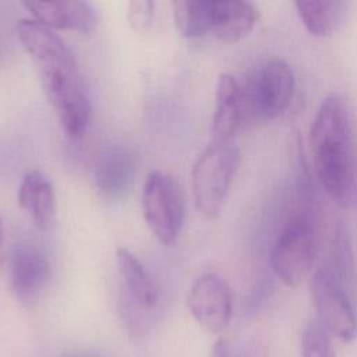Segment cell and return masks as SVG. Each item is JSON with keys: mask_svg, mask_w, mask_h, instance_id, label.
<instances>
[{"mask_svg": "<svg viewBox=\"0 0 357 357\" xmlns=\"http://www.w3.org/2000/svg\"><path fill=\"white\" fill-rule=\"evenodd\" d=\"M293 4L304 28L315 38H326L337 31L350 6L344 0H296Z\"/></svg>", "mask_w": 357, "mask_h": 357, "instance_id": "9a60e30c", "label": "cell"}, {"mask_svg": "<svg viewBox=\"0 0 357 357\" xmlns=\"http://www.w3.org/2000/svg\"><path fill=\"white\" fill-rule=\"evenodd\" d=\"M322 266L349 291L354 280V261L347 227L339 222L333 234L329 261Z\"/></svg>", "mask_w": 357, "mask_h": 357, "instance_id": "ac0fdd59", "label": "cell"}, {"mask_svg": "<svg viewBox=\"0 0 357 357\" xmlns=\"http://www.w3.org/2000/svg\"><path fill=\"white\" fill-rule=\"evenodd\" d=\"M187 304L198 325L211 333L223 332L231 321V289L226 279L215 272H205L192 282Z\"/></svg>", "mask_w": 357, "mask_h": 357, "instance_id": "ba28073f", "label": "cell"}, {"mask_svg": "<svg viewBox=\"0 0 357 357\" xmlns=\"http://www.w3.org/2000/svg\"><path fill=\"white\" fill-rule=\"evenodd\" d=\"M3 227H1V222H0V266L3 265Z\"/></svg>", "mask_w": 357, "mask_h": 357, "instance_id": "603a6c76", "label": "cell"}, {"mask_svg": "<svg viewBox=\"0 0 357 357\" xmlns=\"http://www.w3.org/2000/svg\"><path fill=\"white\" fill-rule=\"evenodd\" d=\"M211 357H236V353H233L227 340L218 339L212 346Z\"/></svg>", "mask_w": 357, "mask_h": 357, "instance_id": "44dd1931", "label": "cell"}, {"mask_svg": "<svg viewBox=\"0 0 357 357\" xmlns=\"http://www.w3.org/2000/svg\"><path fill=\"white\" fill-rule=\"evenodd\" d=\"M152 1H131L128 4V21L138 32L145 31L152 21Z\"/></svg>", "mask_w": 357, "mask_h": 357, "instance_id": "ffe728a7", "label": "cell"}, {"mask_svg": "<svg viewBox=\"0 0 357 357\" xmlns=\"http://www.w3.org/2000/svg\"><path fill=\"white\" fill-rule=\"evenodd\" d=\"M17 35L63 131L71 139L82 138L91 123V103L73 53L60 36L35 20H20Z\"/></svg>", "mask_w": 357, "mask_h": 357, "instance_id": "6da1fadb", "label": "cell"}, {"mask_svg": "<svg viewBox=\"0 0 357 357\" xmlns=\"http://www.w3.org/2000/svg\"><path fill=\"white\" fill-rule=\"evenodd\" d=\"M317 251L318 241L312 218L308 213L294 215L272 244L271 269L283 284L297 287L312 275Z\"/></svg>", "mask_w": 357, "mask_h": 357, "instance_id": "5b68a950", "label": "cell"}, {"mask_svg": "<svg viewBox=\"0 0 357 357\" xmlns=\"http://www.w3.org/2000/svg\"><path fill=\"white\" fill-rule=\"evenodd\" d=\"M244 121V106L240 79L222 73L216 82L215 112L212 117V141H233Z\"/></svg>", "mask_w": 357, "mask_h": 357, "instance_id": "8fae6325", "label": "cell"}, {"mask_svg": "<svg viewBox=\"0 0 357 357\" xmlns=\"http://www.w3.org/2000/svg\"><path fill=\"white\" fill-rule=\"evenodd\" d=\"M317 319L328 332L350 343L357 339V311L350 291L342 286L322 265L314 271L310 282Z\"/></svg>", "mask_w": 357, "mask_h": 357, "instance_id": "52a82bcc", "label": "cell"}, {"mask_svg": "<svg viewBox=\"0 0 357 357\" xmlns=\"http://www.w3.org/2000/svg\"><path fill=\"white\" fill-rule=\"evenodd\" d=\"M236 357H258V354L255 353V350H252L250 347H245L240 353H236Z\"/></svg>", "mask_w": 357, "mask_h": 357, "instance_id": "7402d4cb", "label": "cell"}, {"mask_svg": "<svg viewBox=\"0 0 357 357\" xmlns=\"http://www.w3.org/2000/svg\"><path fill=\"white\" fill-rule=\"evenodd\" d=\"M209 0H176L172 3L173 17L180 33L185 38H201L211 32Z\"/></svg>", "mask_w": 357, "mask_h": 357, "instance_id": "e0dca14e", "label": "cell"}, {"mask_svg": "<svg viewBox=\"0 0 357 357\" xmlns=\"http://www.w3.org/2000/svg\"><path fill=\"white\" fill-rule=\"evenodd\" d=\"M332 337L317 318H311L301 332V357H336Z\"/></svg>", "mask_w": 357, "mask_h": 357, "instance_id": "d6986e66", "label": "cell"}, {"mask_svg": "<svg viewBox=\"0 0 357 357\" xmlns=\"http://www.w3.org/2000/svg\"><path fill=\"white\" fill-rule=\"evenodd\" d=\"M116 259L128 293L127 296L142 308H152L158 303L159 291L151 275L145 271L142 264L124 248L117 250Z\"/></svg>", "mask_w": 357, "mask_h": 357, "instance_id": "2e32d148", "label": "cell"}, {"mask_svg": "<svg viewBox=\"0 0 357 357\" xmlns=\"http://www.w3.org/2000/svg\"><path fill=\"white\" fill-rule=\"evenodd\" d=\"M77 357H86V356H77Z\"/></svg>", "mask_w": 357, "mask_h": 357, "instance_id": "cb8c5ba5", "label": "cell"}, {"mask_svg": "<svg viewBox=\"0 0 357 357\" xmlns=\"http://www.w3.org/2000/svg\"><path fill=\"white\" fill-rule=\"evenodd\" d=\"M258 21V8L250 1H212L211 35L227 43H234L254 29Z\"/></svg>", "mask_w": 357, "mask_h": 357, "instance_id": "4fadbf2b", "label": "cell"}, {"mask_svg": "<svg viewBox=\"0 0 357 357\" xmlns=\"http://www.w3.org/2000/svg\"><path fill=\"white\" fill-rule=\"evenodd\" d=\"M135 155L123 145H110L105 148L95 163L93 178L98 190L107 199L124 197L135 176Z\"/></svg>", "mask_w": 357, "mask_h": 357, "instance_id": "30bf717a", "label": "cell"}, {"mask_svg": "<svg viewBox=\"0 0 357 357\" xmlns=\"http://www.w3.org/2000/svg\"><path fill=\"white\" fill-rule=\"evenodd\" d=\"M240 85L244 119L269 121L280 117L290 106L296 77L286 61L272 59L252 70Z\"/></svg>", "mask_w": 357, "mask_h": 357, "instance_id": "277c9868", "label": "cell"}, {"mask_svg": "<svg viewBox=\"0 0 357 357\" xmlns=\"http://www.w3.org/2000/svg\"><path fill=\"white\" fill-rule=\"evenodd\" d=\"M11 289L17 300L25 305L33 304L50 278V264L46 251L35 241H20L10 258Z\"/></svg>", "mask_w": 357, "mask_h": 357, "instance_id": "9c48e42d", "label": "cell"}, {"mask_svg": "<svg viewBox=\"0 0 357 357\" xmlns=\"http://www.w3.org/2000/svg\"><path fill=\"white\" fill-rule=\"evenodd\" d=\"M144 219L155 237L170 245L181 231L185 218V202L180 184L170 174L155 170L142 187Z\"/></svg>", "mask_w": 357, "mask_h": 357, "instance_id": "8992f818", "label": "cell"}, {"mask_svg": "<svg viewBox=\"0 0 357 357\" xmlns=\"http://www.w3.org/2000/svg\"><path fill=\"white\" fill-rule=\"evenodd\" d=\"M240 163L241 151L234 141H212L198 155L191 170V187L195 206L204 218L220 215Z\"/></svg>", "mask_w": 357, "mask_h": 357, "instance_id": "3957f363", "label": "cell"}, {"mask_svg": "<svg viewBox=\"0 0 357 357\" xmlns=\"http://www.w3.org/2000/svg\"><path fill=\"white\" fill-rule=\"evenodd\" d=\"M308 145L318 181L340 206L357 204V145L353 114L343 93L332 92L315 112Z\"/></svg>", "mask_w": 357, "mask_h": 357, "instance_id": "7a4b0ae2", "label": "cell"}, {"mask_svg": "<svg viewBox=\"0 0 357 357\" xmlns=\"http://www.w3.org/2000/svg\"><path fill=\"white\" fill-rule=\"evenodd\" d=\"M18 204L29 212L35 225L46 230L56 216V195L52 183L39 170L28 172L18 188Z\"/></svg>", "mask_w": 357, "mask_h": 357, "instance_id": "5bb4252c", "label": "cell"}, {"mask_svg": "<svg viewBox=\"0 0 357 357\" xmlns=\"http://www.w3.org/2000/svg\"><path fill=\"white\" fill-rule=\"evenodd\" d=\"M22 6L33 15V20L47 28L73 29L79 32L91 31L96 24L93 8L78 0L61 1H22Z\"/></svg>", "mask_w": 357, "mask_h": 357, "instance_id": "7c38bea8", "label": "cell"}]
</instances>
